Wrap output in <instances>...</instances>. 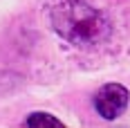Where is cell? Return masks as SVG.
<instances>
[{
  "label": "cell",
  "instance_id": "1",
  "mask_svg": "<svg viewBox=\"0 0 130 128\" xmlns=\"http://www.w3.org/2000/svg\"><path fill=\"white\" fill-rule=\"evenodd\" d=\"M52 29L70 45L90 50L108 43L112 25L88 0H47Z\"/></svg>",
  "mask_w": 130,
  "mask_h": 128
},
{
  "label": "cell",
  "instance_id": "2",
  "mask_svg": "<svg viewBox=\"0 0 130 128\" xmlns=\"http://www.w3.org/2000/svg\"><path fill=\"white\" fill-rule=\"evenodd\" d=\"M128 101H130L128 88H123L121 83H105L94 94V110L99 112V117L112 121L126 112Z\"/></svg>",
  "mask_w": 130,
  "mask_h": 128
},
{
  "label": "cell",
  "instance_id": "3",
  "mask_svg": "<svg viewBox=\"0 0 130 128\" xmlns=\"http://www.w3.org/2000/svg\"><path fill=\"white\" fill-rule=\"evenodd\" d=\"M23 126H27V128H63V121L56 119L54 115H50V112H31L23 121Z\"/></svg>",
  "mask_w": 130,
  "mask_h": 128
}]
</instances>
